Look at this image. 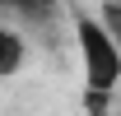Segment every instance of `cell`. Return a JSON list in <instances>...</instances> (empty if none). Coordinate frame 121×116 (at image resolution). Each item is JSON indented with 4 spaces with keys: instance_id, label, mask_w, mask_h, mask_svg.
<instances>
[{
    "instance_id": "cell-1",
    "label": "cell",
    "mask_w": 121,
    "mask_h": 116,
    "mask_svg": "<svg viewBox=\"0 0 121 116\" xmlns=\"http://www.w3.org/2000/svg\"><path fill=\"white\" fill-rule=\"evenodd\" d=\"M75 42H79V51H84V84H89V102H107V98H112V88H117V79H121L117 37H112L98 19L79 14Z\"/></svg>"
},
{
    "instance_id": "cell-2",
    "label": "cell",
    "mask_w": 121,
    "mask_h": 116,
    "mask_svg": "<svg viewBox=\"0 0 121 116\" xmlns=\"http://www.w3.org/2000/svg\"><path fill=\"white\" fill-rule=\"evenodd\" d=\"M23 56H28V46H23V33L9 28L5 19H0V79H9V74L23 70Z\"/></svg>"
},
{
    "instance_id": "cell-3",
    "label": "cell",
    "mask_w": 121,
    "mask_h": 116,
    "mask_svg": "<svg viewBox=\"0 0 121 116\" xmlns=\"http://www.w3.org/2000/svg\"><path fill=\"white\" fill-rule=\"evenodd\" d=\"M93 116H107V102H93Z\"/></svg>"
},
{
    "instance_id": "cell-4",
    "label": "cell",
    "mask_w": 121,
    "mask_h": 116,
    "mask_svg": "<svg viewBox=\"0 0 121 116\" xmlns=\"http://www.w3.org/2000/svg\"><path fill=\"white\" fill-rule=\"evenodd\" d=\"M0 9H14V0H0Z\"/></svg>"
}]
</instances>
